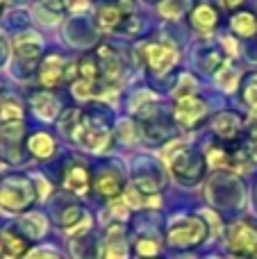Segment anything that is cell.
Returning a JSON list of instances; mask_svg holds the SVG:
<instances>
[{
    "label": "cell",
    "instance_id": "cell-16",
    "mask_svg": "<svg viewBox=\"0 0 257 259\" xmlns=\"http://www.w3.org/2000/svg\"><path fill=\"white\" fill-rule=\"evenodd\" d=\"M96 191L103 198H107V200H114V198H118L123 191V180L118 178L116 173H103L96 180Z\"/></svg>",
    "mask_w": 257,
    "mask_h": 259
},
{
    "label": "cell",
    "instance_id": "cell-29",
    "mask_svg": "<svg viewBox=\"0 0 257 259\" xmlns=\"http://www.w3.org/2000/svg\"><path fill=\"white\" fill-rule=\"evenodd\" d=\"M150 259H157V257H150Z\"/></svg>",
    "mask_w": 257,
    "mask_h": 259
},
{
    "label": "cell",
    "instance_id": "cell-22",
    "mask_svg": "<svg viewBox=\"0 0 257 259\" xmlns=\"http://www.w3.org/2000/svg\"><path fill=\"white\" fill-rule=\"evenodd\" d=\"M23 228L27 230V234H30L32 239H36V237H41V234H44L46 221L41 219L39 214H30V216H25V219H23Z\"/></svg>",
    "mask_w": 257,
    "mask_h": 259
},
{
    "label": "cell",
    "instance_id": "cell-18",
    "mask_svg": "<svg viewBox=\"0 0 257 259\" xmlns=\"http://www.w3.org/2000/svg\"><path fill=\"white\" fill-rule=\"evenodd\" d=\"M27 148H30V152L34 157H39V159H46V157H50L55 152V141H53V137L39 132V134H34V137H30V141H27Z\"/></svg>",
    "mask_w": 257,
    "mask_h": 259
},
{
    "label": "cell",
    "instance_id": "cell-12",
    "mask_svg": "<svg viewBox=\"0 0 257 259\" xmlns=\"http://www.w3.org/2000/svg\"><path fill=\"white\" fill-rule=\"evenodd\" d=\"M64 187L75 196H87L89 193V170L82 164H73L68 166L66 175H64Z\"/></svg>",
    "mask_w": 257,
    "mask_h": 259
},
{
    "label": "cell",
    "instance_id": "cell-14",
    "mask_svg": "<svg viewBox=\"0 0 257 259\" xmlns=\"http://www.w3.org/2000/svg\"><path fill=\"white\" fill-rule=\"evenodd\" d=\"M41 84L48 87V89H53V87H57L59 82H62V77L66 75V68H64V62L59 55H50V57H46V62L41 64Z\"/></svg>",
    "mask_w": 257,
    "mask_h": 259
},
{
    "label": "cell",
    "instance_id": "cell-21",
    "mask_svg": "<svg viewBox=\"0 0 257 259\" xmlns=\"http://www.w3.org/2000/svg\"><path fill=\"white\" fill-rule=\"evenodd\" d=\"M241 96H244V100H246V105H248V107L257 109V73H248V75H246Z\"/></svg>",
    "mask_w": 257,
    "mask_h": 259
},
{
    "label": "cell",
    "instance_id": "cell-5",
    "mask_svg": "<svg viewBox=\"0 0 257 259\" xmlns=\"http://www.w3.org/2000/svg\"><path fill=\"white\" fill-rule=\"evenodd\" d=\"M228 248L237 257H257V225L250 221H239L228 230Z\"/></svg>",
    "mask_w": 257,
    "mask_h": 259
},
{
    "label": "cell",
    "instance_id": "cell-28",
    "mask_svg": "<svg viewBox=\"0 0 257 259\" xmlns=\"http://www.w3.org/2000/svg\"><path fill=\"white\" fill-rule=\"evenodd\" d=\"M3 7H5V0H0V12H3Z\"/></svg>",
    "mask_w": 257,
    "mask_h": 259
},
{
    "label": "cell",
    "instance_id": "cell-11",
    "mask_svg": "<svg viewBox=\"0 0 257 259\" xmlns=\"http://www.w3.org/2000/svg\"><path fill=\"white\" fill-rule=\"evenodd\" d=\"M39 53H41L39 36H34V34L16 36V44H14V55H16V59H21V62H23V66L34 64L36 57H39Z\"/></svg>",
    "mask_w": 257,
    "mask_h": 259
},
{
    "label": "cell",
    "instance_id": "cell-20",
    "mask_svg": "<svg viewBox=\"0 0 257 259\" xmlns=\"http://www.w3.org/2000/svg\"><path fill=\"white\" fill-rule=\"evenodd\" d=\"M135 252L139 259H150L159 255V243L155 239H137L135 241Z\"/></svg>",
    "mask_w": 257,
    "mask_h": 259
},
{
    "label": "cell",
    "instance_id": "cell-6",
    "mask_svg": "<svg viewBox=\"0 0 257 259\" xmlns=\"http://www.w3.org/2000/svg\"><path fill=\"white\" fill-rule=\"evenodd\" d=\"M144 59H146V66L153 73H166L178 62V50L171 44L153 41V44L144 46Z\"/></svg>",
    "mask_w": 257,
    "mask_h": 259
},
{
    "label": "cell",
    "instance_id": "cell-23",
    "mask_svg": "<svg viewBox=\"0 0 257 259\" xmlns=\"http://www.w3.org/2000/svg\"><path fill=\"white\" fill-rule=\"evenodd\" d=\"M21 107H18L16 103H5L3 105V112H0V118H3L5 123H14V118L16 121H21Z\"/></svg>",
    "mask_w": 257,
    "mask_h": 259
},
{
    "label": "cell",
    "instance_id": "cell-1",
    "mask_svg": "<svg viewBox=\"0 0 257 259\" xmlns=\"http://www.w3.org/2000/svg\"><path fill=\"white\" fill-rule=\"evenodd\" d=\"M62 132L71 139L73 143L89 150H103L105 143L109 139V132L100 123L91 121L84 112L80 109H71L62 121Z\"/></svg>",
    "mask_w": 257,
    "mask_h": 259
},
{
    "label": "cell",
    "instance_id": "cell-10",
    "mask_svg": "<svg viewBox=\"0 0 257 259\" xmlns=\"http://www.w3.org/2000/svg\"><path fill=\"white\" fill-rule=\"evenodd\" d=\"M212 127H214V132H217L219 139H223V141L230 143V141H237V139H239L244 123H241L239 114H235V112H223V114H219V116L214 118Z\"/></svg>",
    "mask_w": 257,
    "mask_h": 259
},
{
    "label": "cell",
    "instance_id": "cell-27",
    "mask_svg": "<svg viewBox=\"0 0 257 259\" xmlns=\"http://www.w3.org/2000/svg\"><path fill=\"white\" fill-rule=\"evenodd\" d=\"M239 3H244V0H223V5H226L228 9H235Z\"/></svg>",
    "mask_w": 257,
    "mask_h": 259
},
{
    "label": "cell",
    "instance_id": "cell-4",
    "mask_svg": "<svg viewBox=\"0 0 257 259\" xmlns=\"http://www.w3.org/2000/svg\"><path fill=\"white\" fill-rule=\"evenodd\" d=\"M34 200V189L27 180L12 178L0 184V207L5 211H23Z\"/></svg>",
    "mask_w": 257,
    "mask_h": 259
},
{
    "label": "cell",
    "instance_id": "cell-25",
    "mask_svg": "<svg viewBox=\"0 0 257 259\" xmlns=\"http://www.w3.org/2000/svg\"><path fill=\"white\" fill-rule=\"evenodd\" d=\"M87 5H89V0H66V7L71 9V12H80Z\"/></svg>",
    "mask_w": 257,
    "mask_h": 259
},
{
    "label": "cell",
    "instance_id": "cell-15",
    "mask_svg": "<svg viewBox=\"0 0 257 259\" xmlns=\"http://www.w3.org/2000/svg\"><path fill=\"white\" fill-rule=\"evenodd\" d=\"M125 257H127V246L125 239H123V232L118 228H109L103 259H125Z\"/></svg>",
    "mask_w": 257,
    "mask_h": 259
},
{
    "label": "cell",
    "instance_id": "cell-17",
    "mask_svg": "<svg viewBox=\"0 0 257 259\" xmlns=\"http://www.w3.org/2000/svg\"><path fill=\"white\" fill-rule=\"evenodd\" d=\"M0 246H3L5 255L9 259H18L27 252V239H23L21 234L7 230V232H3V237H0Z\"/></svg>",
    "mask_w": 257,
    "mask_h": 259
},
{
    "label": "cell",
    "instance_id": "cell-24",
    "mask_svg": "<svg viewBox=\"0 0 257 259\" xmlns=\"http://www.w3.org/2000/svg\"><path fill=\"white\" fill-rule=\"evenodd\" d=\"M246 152H248V157L250 159H257V132L253 134V137L248 139V143H246Z\"/></svg>",
    "mask_w": 257,
    "mask_h": 259
},
{
    "label": "cell",
    "instance_id": "cell-8",
    "mask_svg": "<svg viewBox=\"0 0 257 259\" xmlns=\"http://www.w3.org/2000/svg\"><path fill=\"white\" fill-rule=\"evenodd\" d=\"M132 7H123V3H105L98 7L96 14V25L103 32H112L116 27L125 25V18L130 16Z\"/></svg>",
    "mask_w": 257,
    "mask_h": 259
},
{
    "label": "cell",
    "instance_id": "cell-2",
    "mask_svg": "<svg viewBox=\"0 0 257 259\" xmlns=\"http://www.w3.org/2000/svg\"><path fill=\"white\" fill-rule=\"evenodd\" d=\"M166 164L171 168V173L180 180L182 184H196L200 178H203V170H205V159L198 157L194 150L185 146H171L166 152Z\"/></svg>",
    "mask_w": 257,
    "mask_h": 259
},
{
    "label": "cell",
    "instance_id": "cell-7",
    "mask_svg": "<svg viewBox=\"0 0 257 259\" xmlns=\"http://www.w3.org/2000/svg\"><path fill=\"white\" fill-rule=\"evenodd\" d=\"M207 116V107L200 98L196 96H182L176 103V121L182 127H196L200 125V121Z\"/></svg>",
    "mask_w": 257,
    "mask_h": 259
},
{
    "label": "cell",
    "instance_id": "cell-26",
    "mask_svg": "<svg viewBox=\"0 0 257 259\" xmlns=\"http://www.w3.org/2000/svg\"><path fill=\"white\" fill-rule=\"evenodd\" d=\"M27 259H57V255H50V252H46V250H36V252H32V255H27Z\"/></svg>",
    "mask_w": 257,
    "mask_h": 259
},
{
    "label": "cell",
    "instance_id": "cell-13",
    "mask_svg": "<svg viewBox=\"0 0 257 259\" xmlns=\"http://www.w3.org/2000/svg\"><path fill=\"white\" fill-rule=\"evenodd\" d=\"M230 27L241 39H253L257 36V16L248 9H239L230 16Z\"/></svg>",
    "mask_w": 257,
    "mask_h": 259
},
{
    "label": "cell",
    "instance_id": "cell-3",
    "mask_svg": "<svg viewBox=\"0 0 257 259\" xmlns=\"http://www.w3.org/2000/svg\"><path fill=\"white\" fill-rule=\"evenodd\" d=\"M207 239V223L198 216H185L171 223L166 241L173 248H196Z\"/></svg>",
    "mask_w": 257,
    "mask_h": 259
},
{
    "label": "cell",
    "instance_id": "cell-19",
    "mask_svg": "<svg viewBox=\"0 0 257 259\" xmlns=\"http://www.w3.org/2000/svg\"><path fill=\"white\" fill-rule=\"evenodd\" d=\"M34 112H36V116H41L44 121H50V118L57 114V100L50 94H36L34 96Z\"/></svg>",
    "mask_w": 257,
    "mask_h": 259
},
{
    "label": "cell",
    "instance_id": "cell-30",
    "mask_svg": "<svg viewBox=\"0 0 257 259\" xmlns=\"http://www.w3.org/2000/svg\"><path fill=\"white\" fill-rule=\"evenodd\" d=\"M0 250H3V246H0Z\"/></svg>",
    "mask_w": 257,
    "mask_h": 259
},
{
    "label": "cell",
    "instance_id": "cell-9",
    "mask_svg": "<svg viewBox=\"0 0 257 259\" xmlns=\"http://www.w3.org/2000/svg\"><path fill=\"white\" fill-rule=\"evenodd\" d=\"M219 21H221L219 9L214 7V5H209V3H196L194 7H191V12H189L191 27L198 30L200 34H209L212 30H217Z\"/></svg>",
    "mask_w": 257,
    "mask_h": 259
}]
</instances>
